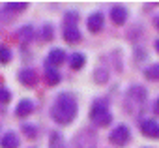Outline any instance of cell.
Segmentation results:
<instances>
[{
  "mask_svg": "<svg viewBox=\"0 0 159 148\" xmlns=\"http://www.w3.org/2000/svg\"><path fill=\"white\" fill-rule=\"evenodd\" d=\"M51 116L56 124L60 126H66V124H71L73 118L77 116V99L73 94L69 92H64L56 98L52 109H51Z\"/></svg>",
  "mask_w": 159,
  "mask_h": 148,
  "instance_id": "cell-1",
  "label": "cell"
},
{
  "mask_svg": "<svg viewBox=\"0 0 159 148\" xmlns=\"http://www.w3.org/2000/svg\"><path fill=\"white\" fill-rule=\"evenodd\" d=\"M146 99H148V94H146V88L140 86V85H131L125 92V111L129 114H135L139 113L144 105H146Z\"/></svg>",
  "mask_w": 159,
  "mask_h": 148,
  "instance_id": "cell-2",
  "label": "cell"
},
{
  "mask_svg": "<svg viewBox=\"0 0 159 148\" xmlns=\"http://www.w3.org/2000/svg\"><path fill=\"white\" fill-rule=\"evenodd\" d=\"M90 120L96 126H99V127H107L112 122V114L109 111V103H105L103 99H98L90 107Z\"/></svg>",
  "mask_w": 159,
  "mask_h": 148,
  "instance_id": "cell-3",
  "label": "cell"
},
{
  "mask_svg": "<svg viewBox=\"0 0 159 148\" xmlns=\"http://www.w3.org/2000/svg\"><path fill=\"white\" fill-rule=\"evenodd\" d=\"M129 139H131V131H129V127H127L125 124L116 126V127L111 131V135H109V141H111L112 144H116V146H125V144L129 142Z\"/></svg>",
  "mask_w": 159,
  "mask_h": 148,
  "instance_id": "cell-4",
  "label": "cell"
},
{
  "mask_svg": "<svg viewBox=\"0 0 159 148\" xmlns=\"http://www.w3.org/2000/svg\"><path fill=\"white\" fill-rule=\"evenodd\" d=\"M73 148H96V135L88 129L81 131L73 139Z\"/></svg>",
  "mask_w": 159,
  "mask_h": 148,
  "instance_id": "cell-5",
  "label": "cell"
},
{
  "mask_svg": "<svg viewBox=\"0 0 159 148\" xmlns=\"http://www.w3.org/2000/svg\"><path fill=\"white\" fill-rule=\"evenodd\" d=\"M17 77H19L21 85H25V86H28V88H32V86L38 85V73H36L32 67H25V69H21Z\"/></svg>",
  "mask_w": 159,
  "mask_h": 148,
  "instance_id": "cell-6",
  "label": "cell"
},
{
  "mask_svg": "<svg viewBox=\"0 0 159 148\" xmlns=\"http://www.w3.org/2000/svg\"><path fill=\"white\" fill-rule=\"evenodd\" d=\"M140 131L144 137H152V139H159V122L148 118L140 124Z\"/></svg>",
  "mask_w": 159,
  "mask_h": 148,
  "instance_id": "cell-7",
  "label": "cell"
},
{
  "mask_svg": "<svg viewBox=\"0 0 159 148\" xmlns=\"http://www.w3.org/2000/svg\"><path fill=\"white\" fill-rule=\"evenodd\" d=\"M127 8L125 6H114L111 10V21L116 25V26H122L125 21H127Z\"/></svg>",
  "mask_w": 159,
  "mask_h": 148,
  "instance_id": "cell-8",
  "label": "cell"
},
{
  "mask_svg": "<svg viewBox=\"0 0 159 148\" xmlns=\"http://www.w3.org/2000/svg\"><path fill=\"white\" fill-rule=\"evenodd\" d=\"M88 30L92 32V34H98V32H101L103 30V25H105V17H103V13H92L90 17H88Z\"/></svg>",
  "mask_w": 159,
  "mask_h": 148,
  "instance_id": "cell-9",
  "label": "cell"
},
{
  "mask_svg": "<svg viewBox=\"0 0 159 148\" xmlns=\"http://www.w3.org/2000/svg\"><path fill=\"white\" fill-rule=\"evenodd\" d=\"M64 60H66V51H62V49H52V51L47 54V62H45V66L56 67V66L64 64Z\"/></svg>",
  "mask_w": 159,
  "mask_h": 148,
  "instance_id": "cell-10",
  "label": "cell"
},
{
  "mask_svg": "<svg viewBox=\"0 0 159 148\" xmlns=\"http://www.w3.org/2000/svg\"><path fill=\"white\" fill-rule=\"evenodd\" d=\"M32 111H34V103H32V99H28V98L21 99V101L17 103V107H15V114L21 116V118L32 114Z\"/></svg>",
  "mask_w": 159,
  "mask_h": 148,
  "instance_id": "cell-11",
  "label": "cell"
},
{
  "mask_svg": "<svg viewBox=\"0 0 159 148\" xmlns=\"http://www.w3.org/2000/svg\"><path fill=\"white\" fill-rule=\"evenodd\" d=\"M0 148H19V137L13 131H8L0 139Z\"/></svg>",
  "mask_w": 159,
  "mask_h": 148,
  "instance_id": "cell-12",
  "label": "cell"
},
{
  "mask_svg": "<svg viewBox=\"0 0 159 148\" xmlns=\"http://www.w3.org/2000/svg\"><path fill=\"white\" fill-rule=\"evenodd\" d=\"M81 32H79L77 26H64V39L67 43H77V41H81Z\"/></svg>",
  "mask_w": 159,
  "mask_h": 148,
  "instance_id": "cell-13",
  "label": "cell"
},
{
  "mask_svg": "<svg viewBox=\"0 0 159 148\" xmlns=\"http://www.w3.org/2000/svg\"><path fill=\"white\" fill-rule=\"evenodd\" d=\"M45 79H47V85H49V86H56L62 77H60L58 69H54V67H51V66H45Z\"/></svg>",
  "mask_w": 159,
  "mask_h": 148,
  "instance_id": "cell-14",
  "label": "cell"
},
{
  "mask_svg": "<svg viewBox=\"0 0 159 148\" xmlns=\"http://www.w3.org/2000/svg\"><path fill=\"white\" fill-rule=\"evenodd\" d=\"M84 64H86V56L83 54V53H73L71 56H69V66H71V69H83L84 67Z\"/></svg>",
  "mask_w": 159,
  "mask_h": 148,
  "instance_id": "cell-15",
  "label": "cell"
},
{
  "mask_svg": "<svg viewBox=\"0 0 159 148\" xmlns=\"http://www.w3.org/2000/svg\"><path fill=\"white\" fill-rule=\"evenodd\" d=\"M17 36L21 38V41H23V43L32 41V39H34V26H32V25H25L23 28H19V30H17Z\"/></svg>",
  "mask_w": 159,
  "mask_h": 148,
  "instance_id": "cell-16",
  "label": "cell"
},
{
  "mask_svg": "<svg viewBox=\"0 0 159 148\" xmlns=\"http://www.w3.org/2000/svg\"><path fill=\"white\" fill-rule=\"evenodd\" d=\"M144 77L148 81H159V64H152L144 69Z\"/></svg>",
  "mask_w": 159,
  "mask_h": 148,
  "instance_id": "cell-17",
  "label": "cell"
},
{
  "mask_svg": "<svg viewBox=\"0 0 159 148\" xmlns=\"http://www.w3.org/2000/svg\"><path fill=\"white\" fill-rule=\"evenodd\" d=\"M26 8H28L26 2H8V4L4 6V10H8V12H11V13H23Z\"/></svg>",
  "mask_w": 159,
  "mask_h": 148,
  "instance_id": "cell-18",
  "label": "cell"
},
{
  "mask_svg": "<svg viewBox=\"0 0 159 148\" xmlns=\"http://www.w3.org/2000/svg\"><path fill=\"white\" fill-rule=\"evenodd\" d=\"M49 148H66V142H64L62 133H58V131L51 133V142H49Z\"/></svg>",
  "mask_w": 159,
  "mask_h": 148,
  "instance_id": "cell-19",
  "label": "cell"
},
{
  "mask_svg": "<svg viewBox=\"0 0 159 148\" xmlns=\"http://www.w3.org/2000/svg\"><path fill=\"white\" fill-rule=\"evenodd\" d=\"M94 81H96L98 85L107 83V81H109V71H107L105 67H98V69L94 71Z\"/></svg>",
  "mask_w": 159,
  "mask_h": 148,
  "instance_id": "cell-20",
  "label": "cell"
},
{
  "mask_svg": "<svg viewBox=\"0 0 159 148\" xmlns=\"http://www.w3.org/2000/svg\"><path fill=\"white\" fill-rule=\"evenodd\" d=\"M77 23H79V13L77 12H67L64 15V25L66 26H77Z\"/></svg>",
  "mask_w": 159,
  "mask_h": 148,
  "instance_id": "cell-21",
  "label": "cell"
},
{
  "mask_svg": "<svg viewBox=\"0 0 159 148\" xmlns=\"http://www.w3.org/2000/svg\"><path fill=\"white\" fill-rule=\"evenodd\" d=\"M11 60V51L6 45H0V64H8Z\"/></svg>",
  "mask_w": 159,
  "mask_h": 148,
  "instance_id": "cell-22",
  "label": "cell"
},
{
  "mask_svg": "<svg viewBox=\"0 0 159 148\" xmlns=\"http://www.w3.org/2000/svg\"><path fill=\"white\" fill-rule=\"evenodd\" d=\"M41 36H43V39L45 41H51L52 39V36H54V30H52V25H43V28H41Z\"/></svg>",
  "mask_w": 159,
  "mask_h": 148,
  "instance_id": "cell-23",
  "label": "cell"
},
{
  "mask_svg": "<svg viewBox=\"0 0 159 148\" xmlns=\"http://www.w3.org/2000/svg\"><path fill=\"white\" fill-rule=\"evenodd\" d=\"M23 133H25L28 139L38 137V129H36V126H32V124H25V126H23Z\"/></svg>",
  "mask_w": 159,
  "mask_h": 148,
  "instance_id": "cell-24",
  "label": "cell"
},
{
  "mask_svg": "<svg viewBox=\"0 0 159 148\" xmlns=\"http://www.w3.org/2000/svg\"><path fill=\"white\" fill-rule=\"evenodd\" d=\"M11 99V94L6 88H0V103H8Z\"/></svg>",
  "mask_w": 159,
  "mask_h": 148,
  "instance_id": "cell-25",
  "label": "cell"
},
{
  "mask_svg": "<svg viewBox=\"0 0 159 148\" xmlns=\"http://www.w3.org/2000/svg\"><path fill=\"white\" fill-rule=\"evenodd\" d=\"M155 51L159 53V39H155Z\"/></svg>",
  "mask_w": 159,
  "mask_h": 148,
  "instance_id": "cell-26",
  "label": "cell"
},
{
  "mask_svg": "<svg viewBox=\"0 0 159 148\" xmlns=\"http://www.w3.org/2000/svg\"><path fill=\"white\" fill-rule=\"evenodd\" d=\"M155 111L159 113V98H157V101H155Z\"/></svg>",
  "mask_w": 159,
  "mask_h": 148,
  "instance_id": "cell-27",
  "label": "cell"
},
{
  "mask_svg": "<svg viewBox=\"0 0 159 148\" xmlns=\"http://www.w3.org/2000/svg\"><path fill=\"white\" fill-rule=\"evenodd\" d=\"M155 26H157V30H159V17L155 19Z\"/></svg>",
  "mask_w": 159,
  "mask_h": 148,
  "instance_id": "cell-28",
  "label": "cell"
}]
</instances>
